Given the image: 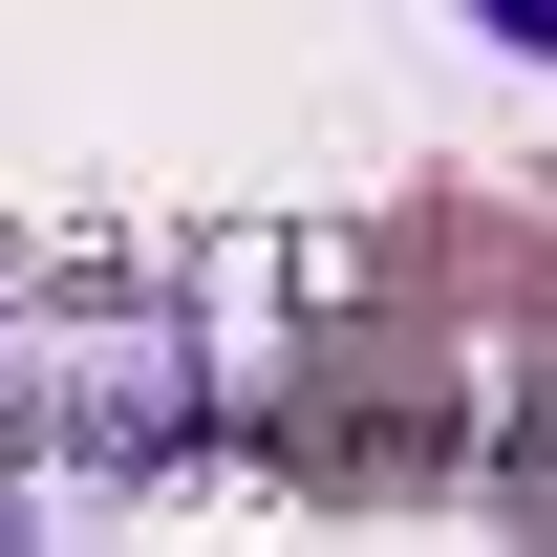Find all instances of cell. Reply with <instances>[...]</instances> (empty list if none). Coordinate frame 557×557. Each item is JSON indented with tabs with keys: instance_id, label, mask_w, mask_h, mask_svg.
Returning a JSON list of instances; mask_svg holds the SVG:
<instances>
[{
	"instance_id": "1",
	"label": "cell",
	"mask_w": 557,
	"mask_h": 557,
	"mask_svg": "<svg viewBox=\"0 0 557 557\" xmlns=\"http://www.w3.org/2000/svg\"><path fill=\"white\" fill-rule=\"evenodd\" d=\"M472 22H493V44H515V65H557V0H472Z\"/></svg>"
}]
</instances>
